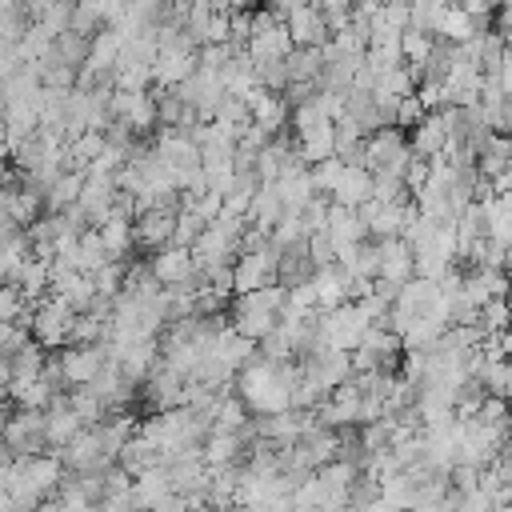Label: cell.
Listing matches in <instances>:
<instances>
[{"label":"cell","instance_id":"6da1fadb","mask_svg":"<svg viewBox=\"0 0 512 512\" xmlns=\"http://www.w3.org/2000/svg\"><path fill=\"white\" fill-rule=\"evenodd\" d=\"M72 316H76V308H72V304H64L60 296L44 292V296L32 304L28 332H32V340H36V344H44V348H60V344L68 340V324H72Z\"/></svg>","mask_w":512,"mask_h":512},{"label":"cell","instance_id":"7a4b0ae2","mask_svg":"<svg viewBox=\"0 0 512 512\" xmlns=\"http://www.w3.org/2000/svg\"><path fill=\"white\" fill-rule=\"evenodd\" d=\"M0 440L12 456H32V452H44L48 448V436H44V408H16L4 416L0 424Z\"/></svg>","mask_w":512,"mask_h":512},{"label":"cell","instance_id":"3957f363","mask_svg":"<svg viewBox=\"0 0 512 512\" xmlns=\"http://www.w3.org/2000/svg\"><path fill=\"white\" fill-rule=\"evenodd\" d=\"M276 248L264 240L260 248H244L236 252V264H232V296L236 292H252V288H264V284H276Z\"/></svg>","mask_w":512,"mask_h":512},{"label":"cell","instance_id":"277c9868","mask_svg":"<svg viewBox=\"0 0 512 512\" xmlns=\"http://www.w3.org/2000/svg\"><path fill=\"white\" fill-rule=\"evenodd\" d=\"M192 252L184 248V244H164V248H156L152 252V260H148V272L156 276V284L160 288H180L188 276H192Z\"/></svg>","mask_w":512,"mask_h":512},{"label":"cell","instance_id":"5b68a950","mask_svg":"<svg viewBox=\"0 0 512 512\" xmlns=\"http://www.w3.org/2000/svg\"><path fill=\"white\" fill-rule=\"evenodd\" d=\"M56 460L64 464V472H80V468H92V464H112L104 452H100V436H96V424L80 428L76 436H68L60 448H56Z\"/></svg>","mask_w":512,"mask_h":512},{"label":"cell","instance_id":"8992f818","mask_svg":"<svg viewBox=\"0 0 512 512\" xmlns=\"http://www.w3.org/2000/svg\"><path fill=\"white\" fill-rule=\"evenodd\" d=\"M112 192H116L112 176H104V172H84V184H80V192H76V208L84 212L88 224H100V220L112 212Z\"/></svg>","mask_w":512,"mask_h":512},{"label":"cell","instance_id":"52a82bcc","mask_svg":"<svg viewBox=\"0 0 512 512\" xmlns=\"http://www.w3.org/2000/svg\"><path fill=\"white\" fill-rule=\"evenodd\" d=\"M104 360H108V356H104V344H64V352H60L64 384H68V388H72V384H88V380L100 372Z\"/></svg>","mask_w":512,"mask_h":512},{"label":"cell","instance_id":"ba28073f","mask_svg":"<svg viewBox=\"0 0 512 512\" xmlns=\"http://www.w3.org/2000/svg\"><path fill=\"white\" fill-rule=\"evenodd\" d=\"M172 244V212H160V208H144L132 216V248H144V252H156Z\"/></svg>","mask_w":512,"mask_h":512},{"label":"cell","instance_id":"9c48e42d","mask_svg":"<svg viewBox=\"0 0 512 512\" xmlns=\"http://www.w3.org/2000/svg\"><path fill=\"white\" fill-rule=\"evenodd\" d=\"M140 384H144L148 408H156V412H160V408H176V404H180V384H184V376H180L176 368H168L164 360H156Z\"/></svg>","mask_w":512,"mask_h":512},{"label":"cell","instance_id":"30bf717a","mask_svg":"<svg viewBox=\"0 0 512 512\" xmlns=\"http://www.w3.org/2000/svg\"><path fill=\"white\" fill-rule=\"evenodd\" d=\"M408 148L416 156H436L448 148V124H444V108H432L424 112L416 124H412V136H408Z\"/></svg>","mask_w":512,"mask_h":512},{"label":"cell","instance_id":"8fae6325","mask_svg":"<svg viewBox=\"0 0 512 512\" xmlns=\"http://www.w3.org/2000/svg\"><path fill=\"white\" fill-rule=\"evenodd\" d=\"M296 132V140H292V152H296V160L300 164H316V160H324V156H332V120H312V124H304V128H292Z\"/></svg>","mask_w":512,"mask_h":512},{"label":"cell","instance_id":"7c38bea8","mask_svg":"<svg viewBox=\"0 0 512 512\" xmlns=\"http://www.w3.org/2000/svg\"><path fill=\"white\" fill-rule=\"evenodd\" d=\"M376 256H380L376 276H384V280H392V284H404V280L412 276V248H408V240L384 236V240H376Z\"/></svg>","mask_w":512,"mask_h":512},{"label":"cell","instance_id":"4fadbf2b","mask_svg":"<svg viewBox=\"0 0 512 512\" xmlns=\"http://www.w3.org/2000/svg\"><path fill=\"white\" fill-rule=\"evenodd\" d=\"M284 28H288L292 44H324V40L332 36L316 4H300V8H292V12L284 16Z\"/></svg>","mask_w":512,"mask_h":512},{"label":"cell","instance_id":"5bb4252c","mask_svg":"<svg viewBox=\"0 0 512 512\" xmlns=\"http://www.w3.org/2000/svg\"><path fill=\"white\" fill-rule=\"evenodd\" d=\"M68 392V388H64ZM64 392H56L52 400H48V408H44V436H48V448H60L68 436H76L84 424L76 420V412L68 408V396Z\"/></svg>","mask_w":512,"mask_h":512},{"label":"cell","instance_id":"9a60e30c","mask_svg":"<svg viewBox=\"0 0 512 512\" xmlns=\"http://www.w3.org/2000/svg\"><path fill=\"white\" fill-rule=\"evenodd\" d=\"M280 212H284V200H280L276 184H272V180H260V184L252 188L248 208H244V220H248L252 228H264V232H268V228L280 220Z\"/></svg>","mask_w":512,"mask_h":512},{"label":"cell","instance_id":"2e32d148","mask_svg":"<svg viewBox=\"0 0 512 512\" xmlns=\"http://www.w3.org/2000/svg\"><path fill=\"white\" fill-rule=\"evenodd\" d=\"M148 72H152V84H176V80H184V76H192L196 72V48L192 52H180V48H164V52H156L152 56V64H148Z\"/></svg>","mask_w":512,"mask_h":512},{"label":"cell","instance_id":"e0dca14e","mask_svg":"<svg viewBox=\"0 0 512 512\" xmlns=\"http://www.w3.org/2000/svg\"><path fill=\"white\" fill-rule=\"evenodd\" d=\"M328 196H332L336 204H344V208L364 204V200L372 196V172H368L364 164H344V172H340V180L332 184Z\"/></svg>","mask_w":512,"mask_h":512},{"label":"cell","instance_id":"ac0fdd59","mask_svg":"<svg viewBox=\"0 0 512 512\" xmlns=\"http://www.w3.org/2000/svg\"><path fill=\"white\" fill-rule=\"evenodd\" d=\"M88 388L104 400V408H108V412H112V408H124V404L132 400V384L120 376L116 360H104V364H100V372L88 380Z\"/></svg>","mask_w":512,"mask_h":512},{"label":"cell","instance_id":"d6986e66","mask_svg":"<svg viewBox=\"0 0 512 512\" xmlns=\"http://www.w3.org/2000/svg\"><path fill=\"white\" fill-rule=\"evenodd\" d=\"M476 28H484V24L472 20L460 4H444V8L436 12V20H432V36H436V40H448V44H464Z\"/></svg>","mask_w":512,"mask_h":512},{"label":"cell","instance_id":"ffe728a7","mask_svg":"<svg viewBox=\"0 0 512 512\" xmlns=\"http://www.w3.org/2000/svg\"><path fill=\"white\" fill-rule=\"evenodd\" d=\"M288 48H292V36H288L284 20H272L268 28H260V32L248 36V48L244 52L252 60H272V56H288Z\"/></svg>","mask_w":512,"mask_h":512},{"label":"cell","instance_id":"44dd1931","mask_svg":"<svg viewBox=\"0 0 512 512\" xmlns=\"http://www.w3.org/2000/svg\"><path fill=\"white\" fill-rule=\"evenodd\" d=\"M96 232H100V240H104V248H108L112 260H124V256H128V248H132V216L108 212V216L96 224Z\"/></svg>","mask_w":512,"mask_h":512},{"label":"cell","instance_id":"7402d4cb","mask_svg":"<svg viewBox=\"0 0 512 512\" xmlns=\"http://www.w3.org/2000/svg\"><path fill=\"white\" fill-rule=\"evenodd\" d=\"M12 284L20 288V296L28 300V304H36L44 292H48V260H40V256H24V264L16 268V276H12Z\"/></svg>","mask_w":512,"mask_h":512},{"label":"cell","instance_id":"603a6c76","mask_svg":"<svg viewBox=\"0 0 512 512\" xmlns=\"http://www.w3.org/2000/svg\"><path fill=\"white\" fill-rule=\"evenodd\" d=\"M312 288H316V308H336L344 300V268L336 260L320 264L312 272Z\"/></svg>","mask_w":512,"mask_h":512},{"label":"cell","instance_id":"cb8c5ba5","mask_svg":"<svg viewBox=\"0 0 512 512\" xmlns=\"http://www.w3.org/2000/svg\"><path fill=\"white\" fill-rule=\"evenodd\" d=\"M288 80H316L320 68H324V56H320V44H292L288 56Z\"/></svg>","mask_w":512,"mask_h":512},{"label":"cell","instance_id":"d4e9b609","mask_svg":"<svg viewBox=\"0 0 512 512\" xmlns=\"http://www.w3.org/2000/svg\"><path fill=\"white\" fill-rule=\"evenodd\" d=\"M64 396H68V408L76 412V420H80L84 428H88V424H100V420L108 416L104 400H100V396H96V392H92L88 384H72V388H68Z\"/></svg>","mask_w":512,"mask_h":512},{"label":"cell","instance_id":"484cf974","mask_svg":"<svg viewBox=\"0 0 512 512\" xmlns=\"http://www.w3.org/2000/svg\"><path fill=\"white\" fill-rule=\"evenodd\" d=\"M116 56H120V36L112 28L88 36V56H84L88 68H116Z\"/></svg>","mask_w":512,"mask_h":512},{"label":"cell","instance_id":"4316f807","mask_svg":"<svg viewBox=\"0 0 512 512\" xmlns=\"http://www.w3.org/2000/svg\"><path fill=\"white\" fill-rule=\"evenodd\" d=\"M52 52H56L64 64L80 68V64H84V56H88V36H80V32L64 28V32H56V36H52Z\"/></svg>","mask_w":512,"mask_h":512},{"label":"cell","instance_id":"83f0119b","mask_svg":"<svg viewBox=\"0 0 512 512\" xmlns=\"http://www.w3.org/2000/svg\"><path fill=\"white\" fill-rule=\"evenodd\" d=\"M204 216L196 212V208H180L176 216H172V244H184V248H192V240L204 232Z\"/></svg>","mask_w":512,"mask_h":512},{"label":"cell","instance_id":"f1b7e54d","mask_svg":"<svg viewBox=\"0 0 512 512\" xmlns=\"http://www.w3.org/2000/svg\"><path fill=\"white\" fill-rule=\"evenodd\" d=\"M432 44H436V36L416 32V28H404L400 32V56H404V64H424L428 52H432Z\"/></svg>","mask_w":512,"mask_h":512},{"label":"cell","instance_id":"f546056e","mask_svg":"<svg viewBox=\"0 0 512 512\" xmlns=\"http://www.w3.org/2000/svg\"><path fill=\"white\" fill-rule=\"evenodd\" d=\"M256 64V84L268 88V92H284L288 84V64L284 56H272V60H252Z\"/></svg>","mask_w":512,"mask_h":512},{"label":"cell","instance_id":"4dcf8cb0","mask_svg":"<svg viewBox=\"0 0 512 512\" xmlns=\"http://www.w3.org/2000/svg\"><path fill=\"white\" fill-rule=\"evenodd\" d=\"M120 280H124V260H104L96 272H92V288H96V296H116L120 292Z\"/></svg>","mask_w":512,"mask_h":512},{"label":"cell","instance_id":"1f68e13d","mask_svg":"<svg viewBox=\"0 0 512 512\" xmlns=\"http://www.w3.org/2000/svg\"><path fill=\"white\" fill-rule=\"evenodd\" d=\"M340 172H344V160L340 156H324V160L308 164V176H312V188L316 192H332V184L340 180Z\"/></svg>","mask_w":512,"mask_h":512},{"label":"cell","instance_id":"d6a6232c","mask_svg":"<svg viewBox=\"0 0 512 512\" xmlns=\"http://www.w3.org/2000/svg\"><path fill=\"white\" fill-rule=\"evenodd\" d=\"M412 192L404 188L400 172H372V200H408Z\"/></svg>","mask_w":512,"mask_h":512},{"label":"cell","instance_id":"836d02e7","mask_svg":"<svg viewBox=\"0 0 512 512\" xmlns=\"http://www.w3.org/2000/svg\"><path fill=\"white\" fill-rule=\"evenodd\" d=\"M304 248H308V260L320 268V264H332L336 260V240L328 236V228H316L304 236Z\"/></svg>","mask_w":512,"mask_h":512},{"label":"cell","instance_id":"e575fe53","mask_svg":"<svg viewBox=\"0 0 512 512\" xmlns=\"http://www.w3.org/2000/svg\"><path fill=\"white\" fill-rule=\"evenodd\" d=\"M424 112H428V108L420 104V96H416V88H412V92H404V96L396 100V116H392V124H396V128H412Z\"/></svg>","mask_w":512,"mask_h":512},{"label":"cell","instance_id":"d590c367","mask_svg":"<svg viewBox=\"0 0 512 512\" xmlns=\"http://www.w3.org/2000/svg\"><path fill=\"white\" fill-rule=\"evenodd\" d=\"M204 44H228V12H212V16H208Z\"/></svg>","mask_w":512,"mask_h":512},{"label":"cell","instance_id":"8d00e7d4","mask_svg":"<svg viewBox=\"0 0 512 512\" xmlns=\"http://www.w3.org/2000/svg\"><path fill=\"white\" fill-rule=\"evenodd\" d=\"M8 376H12V368H8V356H0V392L8 388Z\"/></svg>","mask_w":512,"mask_h":512},{"label":"cell","instance_id":"74e56055","mask_svg":"<svg viewBox=\"0 0 512 512\" xmlns=\"http://www.w3.org/2000/svg\"><path fill=\"white\" fill-rule=\"evenodd\" d=\"M4 160H8V136H4V124H0V168H4Z\"/></svg>","mask_w":512,"mask_h":512},{"label":"cell","instance_id":"f35d334b","mask_svg":"<svg viewBox=\"0 0 512 512\" xmlns=\"http://www.w3.org/2000/svg\"><path fill=\"white\" fill-rule=\"evenodd\" d=\"M308 4H316V8H320V4H328V0H308Z\"/></svg>","mask_w":512,"mask_h":512}]
</instances>
